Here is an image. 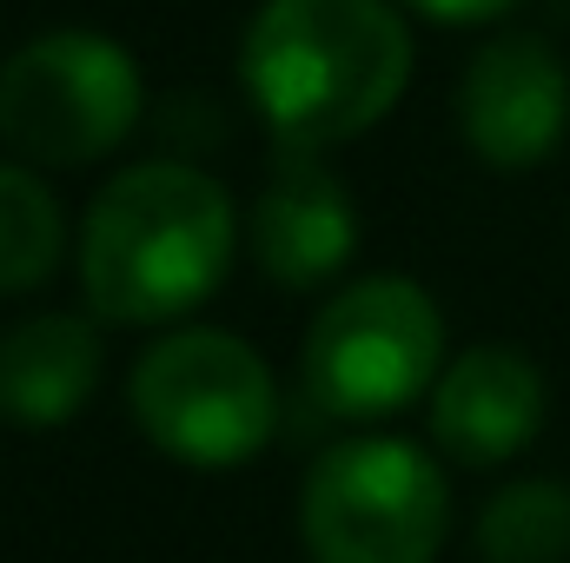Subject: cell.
I'll return each mask as SVG.
<instances>
[{
	"mask_svg": "<svg viewBox=\"0 0 570 563\" xmlns=\"http://www.w3.org/2000/svg\"><path fill=\"white\" fill-rule=\"evenodd\" d=\"M233 192L186 166L146 159L114 172L80 219V292L107 325H166L213 298L233 259Z\"/></svg>",
	"mask_w": 570,
	"mask_h": 563,
	"instance_id": "2",
	"label": "cell"
},
{
	"mask_svg": "<svg viewBox=\"0 0 570 563\" xmlns=\"http://www.w3.org/2000/svg\"><path fill=\"white\" fill-rule=\"evenodd\" d=\"M146 87L120 40L60 27L0 60V140L33 166H87L140 127Z\"/></svg>",
	"mask_w": 570,
	"mask_h": 563,
	"instance_id": "6",
	"label": "cell"
},
{
	"mask_svg": "<svg viewBox=\"0 0 570 563\" xmlns=\"http://www.w3.org/2000/svg\"><path fill=\"white\" fill-rule=\"evenodd\" d=\"M444 524V471L405 437L332 444L298 497V537L312 563H438Z\"/></svg>",
	"mask_w": 570,
	"mask_h": 563,
	"instance_id": "5",
	"label": "cell"
},
{
	"mask_svg": "<svg viewBox=\"0 0 570 563\" xmlns=\"http://www.w3.org/2000/svg\"><path fill=\"white\" fill-rule=\"evenodd\" d=\"M544 372L518 345H471L431 385V437L458 464H504L544 424Z\"/></svg>",
	"mask_w": 570,
	"mask_h": 563,
	"instance_id": "9",
	"label": "cell"
},
{
	"mask_svg": "<svg viewBox=\"0 0 570 563\" xmlns=\"http://www.w3.org/2000/svg\"><path fill=\"white\" fill-rule=\"evenodd\" d=\"M67 259V213L47 179L20 159H0V298L40 292Z\"/></svg>",
	"mask_w": 570,
	"mask_h": 563,
	"instance_id": "11",
	"label": "cell"
},
{
	"mask_svg": "<svg viewBox=\"0 0 570 563\" xmlns=\"http://www.w3.org/2000/svg\"><path fill=\"white\" fill-rule=\"evenodd\" d=\"M464 146L498 172H531L570 127V73L538 33H498L458 87Z\"/></svg>",
	"mask_w": 570,
	"mask_h": 563,
	"instance_id": "7",
	"label": "cell"
},
{
	"mask_svg": "<svg viewBox=\"0 0 570 563\" xmlns=\"http://www.w3.org/2000/svg\"><path fill=\"white\" fill-rule=\"evenodd\" d=\"M444 372V318L405 273L338 285L305 332V392L325 418H392Z\"/></svg>",
	"mask_w": 570,
	"mask_h": 563,
	"instance_id": "4",
	"label": "cell"
},
{
	"mask_svg": "<svg viewBox=\"0 0 570 563\" xmlns=\"http://www.w3.org/2000/svg\"><path fill=\"white\" fill-rule=\"evenodd\" d=\"M239 80L273 140L325 152L405 100L412 27L392 0H266L239 40Z\"/></svg>",
	"mask_w": 570,
	"mask_h": 563,
	"instance_id": "1",
	"label": "cell"
},
{
	"mask_svg": "<svg viewBox=\"0 0 570 563\" xmlns=\"http://www.w3.org/2000/svg\"><path fill=\"white\" fill-rule=\"evenodd\" d=\"M358 253V206L345 192V179L332 166H318V152L285 146L259 206H253V259L259 273L285 292L325 285L345 273Z\"/></svg>",
	"mask_w": 570,
	"mask_h": 563,
	"instance_id": "8",
	"label": "cell"
},
{
	"mask_svg": "<svg viewBox=\"0 0 570 563\" xmlns=\"http://www.w3.org/2000/svg\"><path fill=\"white\" fill-rule=\"evenodd\" d=\"M405 7H419L425 20H444V27H484V20L511 13L518 0H405Z\"/></svg>",
	"mask_w": 570,
	"mask_h": 563,
	"instance_id": "13",
	"label": "cell"
},
{
	"mask_svg": "<svg viewBox=\"0 0 570 563\" xmlns=\"http://www.w3.org/2000/svg\"><path fill=\"white\" fill-rule=\"evenodd\" d=\"M484 563H570V484L518 477L478 511Z\"/></svg>",
	"mask_w": 570,
	"mask_h": 563,
	"instance_id": "12",
	"label": "cell"
},
{
	"mask_svg": "<svg viewBox=\"0 0 570 563\" xmlns=\"http://www.w3.org/2000/svg\"><path fill=\"white\" fill-rule=\"evenodd\" d=\"M127 398H134V424L146 431V444L193 471L246 464L279 431L273 365L246 338L206 332V325H179L153 338L127 378Z\"/></svg>",
	"mask_w": 570,
	"mask_h": 563,
	"instance_id": "3",
	"label": "cell"
},
{
	"mask_svg": "<svg viewBox=\"0 0 570 563\" xmlns=\"http://www.w3.org/2000/svg\"><path fill=\"white\" fill-rule=\"evenodd\" d=\"M100 332L73 312H33L0 332V418L27 431L67 424L100 392Z\"/></svg>",
	"mask_w": 570,
	"mask_h": 563,
	"instance_id": "10",
	"label": "cell"
}]
</instances>
